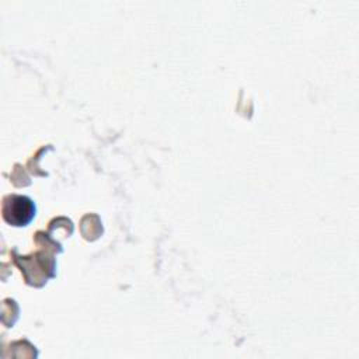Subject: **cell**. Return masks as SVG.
<instances>
[{
    "label": "cell",
    "instance_id": "6da1fadb",
    "mask_svg": "<svg viewBox=\"0 0 359 359\" xmlns=\"http://www.w3.org/2000/svg\"><path fill=\"white\" fill-rule=\"evenodd\" d=\"M3 219L13 226H25L35 216V203L25 195H7L1 206Z\"/></svg>",
    "mask_w": 359,
    "mask_h": 359
}]
</instances>
